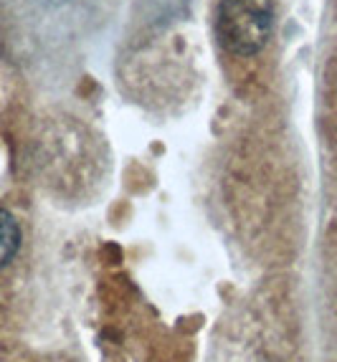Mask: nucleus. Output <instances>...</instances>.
<instances>
[{"label": "nucleus", "instance_id": "obj_3", "mask_svg": "<svg viewBox=\"0 0 337 362\" xmlns=\"http://www.w3.org/2000/svg\"><path fill=\"white\" fill-rule=\"evenodd\" d=\"M48 3H61V0H48Z\"/></svg>", "mask_w": 337, "mask_h": 362}, {"label": "nucleus", "instance_id": "obj_1", "mask_svg": "<svg viewBox=\"0 0 337 362\" xmlns=\"http://www.w3.org/2000/svg\"><path fill=\"white\" fill-rule=\"evenodd\" d=\"M271 0H221L216 8V38L229 54H259L271 36Z\"/></svg>", "mask_w": 337, "mask_h": 362}, {"label": "nucleus", "instance_id": "obj_2", "mask_svg": "<svg viewBox=\"0 0 337 362\" xmlns=\"http://www.w3.org/2000/svg\"><path fill=\"white\" fill-rule=\"evenodd\" d=\"M21 248V226L8 211L0 208V269L8 266Z\"/></svg>", "mask_w": 337, "mask_h": 362}]
</instances>
